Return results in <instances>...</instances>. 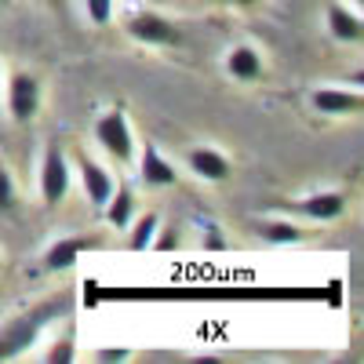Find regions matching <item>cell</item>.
I'll use <instances>...</instances> for the list:
<instances>
[{
    "mask_svg": "<svg viewBox=\"0 0 364 364\" xmlns=\"http://www.w3.org/2000/svg\"><path fill=\"white\" fill-rule=\"evenodd\" d=\"M328 33L336 37V41H343V44H360L364 26H360V18H357L350 8L331 4V8H328Z\"/></svg>",
    "mask_w": 364,
    "mask_h": 364,
    "instance_id": "obj_12",
    "label": "cell"
},
{
    "mask_svg": "<svg viewBox=\"0 0 364 364\" xmlns=\"http://www.w3.org/2000/svg\"><path fill=\"white\" fill-rule=\"evenodd\" d=\"M87 248H99L95 237H66V240H55L44 255V266L48 269H73V262L80 259V252Z\"/></svg>",
    "mask_w": 364,
    "mask_h": 364,
    "instance_id": "obj_11",
    "label": "cell"
},
{
    "mask_svg": "<svg viewBox=\"0 0 364 364\" xmlns=\"http://www.w3.org/2000/svg\"><path fill=\"white\" fill-rule=\"evenodd\" d=\"M48 4H63V0H48Z\"/></svg>",
    "mask_w": 364,
    "mask_h": 364,
    "instance_id": "obj_22",
    "label": "cell"
},
{
    "mask_svg": "<svg viewBox=\"0 0 364 364\" xmlns=\"http://www.w3.org/2000/svg\"><path fill=\"white\" fill-rule=\"evenodd\" d=\"M262 237L273 240V245H295V240H302V230L291 226V223H266Z\"/></svg>",
    "mask_w": 364,
    "mask_h": 364,
    "instance_id": "obj_16",
    "label": "cell"
},
{
    "mask_svg": "<svg viewBox=\"0 0 364 364\" xmlns=\"http://www.w3.org/2000/svg\"><path fill=\"white\" fill-rule=\"evenodd\" d=\"M102 208H106V219H109L113 230H124V226L135 219V211H139V208H135V193H132L128 186H117L113 197H109Z\"/></svg>",
    "mask_w": 364,
    "mask_h": 364,
    "instance_id": "obj_14",
    "label": "cell"
},
{
    "mask_svg": "<svg viewBox=\"0 0 364 364\" xmlns=\"http://www.w3.org/2000/svg\"><path fill=\"white\" fill-rule=\"evenodd\" d=\"M186 164L204 178V182H226L233 175L226 154H219V149H211V146H193L190 154H186Z\"/></svg>",
    "mask_w": 364,
    "mask_h": 364,
    "instance_id": "obj_8",
    "label": "cell"
},
{
    "mask_svg": "<svg viewBox=\"0 0 364 364\" xmlns=\"http://www.w3.org/2000/svg\"><path fill=\"white\" fill-rule=\"evenodd\" d=\"M128 37L142 41V44H157V48H178L182 44V33L161 15L154 11H139L128 18Z\"/></svg>",
    "mask_w": 364,
    "mask_h": 364,
    "instance_id": "obj_3",
    "label": "cell"
},
{
    "mask_svg": "<svg viewBox=\"0 0 364 364\" xmlns=\"http://www.w3.org/2000/svg\"><path fill=\"white\" fill-rule=\"evenodd\" d=\"M70 190V168H66V157H63V149L58 146H48L44 149V164H41V197L44 204H63Z\"/></svg>",
    "mask_w": 364,
    "mask_h": 364,
    "instance_id": "obj_4",
    "label": "cell"
},
{
    "mask_svg": "<svg viewBox=\"0 0 364 364\" xmlns=\"http://www.w3.org/2000/svg\"><path fill=\"white\" fill-rule=\"evenodd\" d=\"M44 360L48 364H70L73 360V336H63L58 343H51V350H48Z\"/></svg>",
    "mask_w": 364,
    "mask_h": 364,
    "instance_id": "obj_17",
    "label": "cell"
},
{
    "mask_svg": "<svg viewBox=\"0 0 364 364\" xmlns=\"http://www.w3.org/2000/svg\"><path fill=\"white\" fill-rule=\"evenodd\" d=\"M154 233H157V215H154V211H146V215H139V223L132 230V248L135 252L149 248V245H154Z\"/></svg>",
    "mask_w": 364,
    "mask_h": 364,
    "instance_id": "obj_15",
    "label": "cell"
},
{
    "mask_svg": "<svg viewBox=\"0 0 364 364\" xmlns=\"http://www.w3.org/2000/svg\"><path fill=\"white\" fill-rule=\"evenodd\" d=\"M237 4H240V8H252V4H255V0H237Z\"/></svg>",
    "mask_w": 364,
    "mask_h": 364,
    "instance_id": "obj_21",
    "label": "cell"
},
{
    "mask_svg": "<svg viewBox=\"0 0 364 364\" xmlns=\"http://www.w3.org/2000/svg\"><path fill=\"white\" fill-rule=\"evenodd\" d=\"M66 310H70V302L58 299V302H44V306L29 310L26 317H15L11 324H4V331H0V360H8V357L29 350V346H33V339H37V331H41V324L63 317Z\"/></svg>",
    "mask_w": 364,
    "mask_h": 364,
    "instance_id": "obj_1",
    "label": "cell"
},
{
    "mask_svg": "<svg viewBox=\"0 0 364 364\" xmlns=\"http://www.w3.org/2000/svg\"><path fill=\"white\" fill-rule=\"evenodd\" d=\"M291 211H299V215H306L314 223H331V219H339L343 211H346V193H317V197H306V200H299Z\"/></svg>",
    "mask_w": 364,
    "mask_h": 364,
    "instance_id": "obj_9",
    "label": "cell"
},
{
    "mask_svg": "<svg viewBox=\"0 0 364 364\" xmlns=\"http://www.w3.org/2000/svg\"><path fill=\"white\" fill-rule=\"evenodd\" d=\"M80 186H84V193H87L91 204L102 208V204L113 197V190H117V178H113L102 164H95L91 157L80 154Z\"/></svg>",
    "mask_w": 364,
    "mask_h": 364,
    "instance_id": "obj_7",
    "label": "cell"
},
{
    "mask_svg": "<svg viewBox=\"0 0 364 364\" xmlns=\"http://www.w3.org/2000/svg\"><path fill=\"white\" fill-rule=\"evenodd\" d=\"M128 350H99V360H124Z\"/></svg>",
    "mask_w": 364,
    "mask_h": 364,
    "instance_id": "obj_20",
    "label": "cell"
},
{
    "mask_svg": "<svg viewBox=\"0 0 364 364\" xmlns=\"http://www.w3.org/2000/svg\"><path fill=\"white\" fill-rule=\"evenodd\" d=\"M11 208H15V182L4 168H0V211H11Z\"/></svg>",
    "mask_w": 364,
    "mask_h": 364,
    "instance_id": "obj_19",
    "label": "cell"
},
{
    "mask_svg": "<svg viewBox=\"0 0 364 364\" xmlns=\"http://www.w3.org/2000/svg\"><path fill=\"white\" fill-rule=\"evenodd\" d=\"M139 182L149 190H161V186H175L178 175L175 168L161 157V149L154 142H142V164H139Z\"/></svg>",
    "mask_w": 364,
    "mask_h": 364,
    "instance_id": "obj_6",
    "label": "cell"
},
{
    "mask_svg": "<svg viewBox=\"0 0 364 364\" xmlns=\"http://www.w3.org/2000/svg\"><path fill=\"white\" fill-rule=\"evenodd\" d=\"M226 70L237 80H259L262 77V55L255 48H248V44H240V48H233L226 55Z\"/></svg>",
    "mask_w": 364,
    "mask_h": 364,
    "instance_id": "obj_13",
    "label": "cell"
},
{
    "mask_svg": "<svg viewBox=\"0 0 364 364\" xmlns=\"http://www.w3.org/2000/svg\"><path fill=\"white\" fill-rule=\"evenodd\" d=\"M8 109L15 120H33L41 109V84L33 73H11L8 80Z\"/></svg>",
    "mask_w": 364,
    "mask_h": 364,
    "instance_id": "obj_5",
    "label": "cell"
},
{
    "mask_svg": "<svg viewBox=\"0 0 364 364\" xmlns=\"http://www.w3.org/2000/svg\"><path fill=\"white\" fill-rule=\"evenodd\" d=\"M87 4V18L95 22V26H109L113 18V0H84Z\"/></svg>",
    "mask_w": 364,
    "mask_h": 364,
    "instance_id": "obj_18",
    "label": "cell"
},
{
    "mask_svg": "<svg viewBox=\"0 0 364 364\" xmlns=\"http://www.w3.org/2000/svg\"><path fill=\"white\" fill-rule=\"evenodd\" d=\"M95 139H99V146L106 149V154L113 161H120V164H128L132 154H135V139H132V128H128V117L120 109L102 113L95 120Z\"/></svg>",
    "mask_w": 364,
    "mask_h": 364,
    "instance_id": "obj_2",
    "label": "cell"
},
{
    "mask_svg": "<svg viewBox=\"0 0 364 364\" xmlns=\"http://www.w3.org/2000/svg\"><path fill=\"white\" fill-rule=\"evenodd\" d=\"M314 109L328 113V117H336V113H357L364 106V99L357 95V91H346V87H317L314 95H310Z\"/></svg>",
    "mask_w": 364,
    "mask_h": 364,
    "instance_id": "obj_10",
    "label": "cell"
}]
</instances>
